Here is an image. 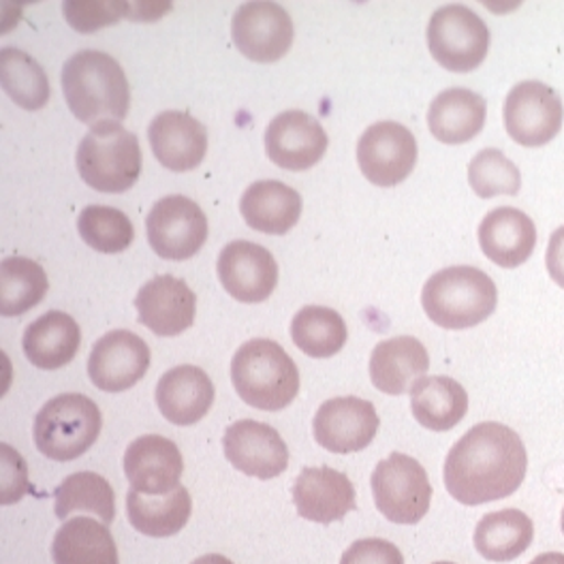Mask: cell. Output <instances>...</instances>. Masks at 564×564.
Here are the masks:
<instances>
[{
    "label": "cell",
    "mask_w": 564,
    "mask_h": 564,
    "mask_svg": "<svg viewBox=\"0 0 564 564\" xmlns=\"http://www.w3.org/2000/svg\"><path fill=\"white\" fill-rule=\"evenodd\" d=\"M529 454L518 432L505 423L470 427L445 459V488L459 505L477 507L518 492L527 479Z\"/></svg>",
    "instance_id": "6da1fadb"
},
{
    "label": "cell",
    "mask_w": 564,
    "mask_h": 564,
    "mask_svg": "<svg viewBox=\"0 0 564 564\" xmlns=\"http://www.w3.org/2000/svg\"><path fill=\"white\" fill-rule=\"evenodd\" d=\"M61 84L73 116L84 124L120 122L129 113V79L120 63L106 52H75L63 67Z\"/></svg>",
    "instance_id": "7a4b0ae2"
},
{
    "label": "cell",
    "mask_w": 564,
    "mask_h": 564,
    "mask_svg": "<svg viewBox=\"0 0 564 564\" xmlns=\"http://www.w3.org/2000/svg\"><path fill=\"white\" fill-rule=\"evenodd\" d=\"M231 381L248 406L276 413L300 393V370L279 343L252 338L231 359Z\"/></svg>",
    "instance_id": "3957f363"
},
{
    "label": "cell",
    "mask_w": 564,
    "mask_h": 564,
    "mask_svg": "<svg viewBox=\"0 0 564 564\" xmlns=\"http://www.w3.org/2000/svg\"><path fill=\"white\" fill-rule=\"evenodd\" d=\"M498 291L492 279L473 265H454L423 284L422 306L443 329H468L492 317Z\"/></svg>",
    "instance_id": "277c9868"
},
{
    "label": "cell",
    "mask_w": 564,
    "mask_h": 564,
    "mask_svg": "<svg viewBox=\"0 0 564 564\" xmlns=\"http://www.w3.org/2000/svg\"><path fill=\"white\" fill-rule=\"evenodd\" d=\"M75 165L95 191L124 193L141 174L140 140L120 122L95 124L79 141Z\"/></svg>",
    "instance_id": "5b68a950"
},
{
    "label": "cell",
    "mask_w": 564,
    "mask_h": 564,
    "mask_svg": "<svg viewBox=\"0 0 564 564\" xmlns=\"http://www.w3.org/2000/svg\"><path fill=\"white\" fill-rule=\"evenodd\" d=\"M101 411L82 393H61L36 413L33 436L45 458L70 462L84 456L101 434Z\"/></svg>",
    "instance_id": "8992f818"
},
{
    "label": "cell",
    "mask_w": 564,
    "mask_h": 564,
    "mask_svg": "<svg viewBox=\"0 0 564 564\" xmlns=\"http://www.w3.org/2000/svg\"><path fill=\"white\" fill-rule=\"evenodd\" d=\"M427 47L443 69L468 73L486 61L490 29L466 4H445L430 18Z\"/></svg>",
    "instance_id": "52a82bcc"
},
{
    "label": "cell",
    "mask_w": 564,
    "mask_h": 564,
    "mask_svg": "<svg viewBox=\"0 0 564 564\" xmlns=\"http://www.w3.org/2000/svg\"><path fill=\"white\" fill-rule=\"evenodd\" d=\"M377 509L393 524H420L432 502V486L422 464L393 452L381 459L370 479Z\"/></svg>",
    "instance_id": "ba28073f"
},
{
    "label": "cell",
    "mask_w": 564,
    "mask_h": 564,
    "mask_svg": "<svg viewBox=\"0 0 564 564\" xmlns=\"http://www.w3.org/2000/svg\"><path fill=\"white\" fill-rule=\"evenodd\" d=\"M145 234L152 250L167 261L195 257L208 240V218L184 195L159 199L145 218Z\"/></svg>",
    "instance_id": "9c48e42d"
},
{
    "label": "cell",
    "mask_w": 564,
    "mask_h": 564,
    "mask_svg": "<svg viewBox=\"0 0 564 564\" xmlns=\"http://www.w3.org/2000/svg\"><path fill=\"white\" fill-rule=\"evenodd\" d=\"M502 116L511 140L527 148H541L561 133L564 107L552 86L529 79L511 88Z\"/></svg>",
    "instance_id": "30bf717a"
},
{
    "label": "cell",
    "mask_w": 564,
    "mask_h": 564,
    "mask_svg": "<svg viewBox=\"0 0 564 564\" xmlns=\"http://www.w3.org/2000/svg\"><path fill=\"white\" fill-rule=\"evenodd\" d=\"M357 163L368 182L383 188L395 186L415 170V135L404 124L393 120L375 122L357 141Z\"/></svg>",
    "instance_id": "8fae6325"
},
{
    "label": "cell",
    "mask_w": 564,
    "mask_h": 564,
    "mask_svg": "<svg viewBox=\"0 0 564 564\" xmlns=\"http://www.w3.org/2000/svg\"><path fill=\"white\" fill-rule=\"evenodd\" d=\"M231 36L248 61L276 63L291 50L295 29L279 2L252 0L234 13Z\"/></svg>",
    "instance_id": "7c38bea8"
},
{
    "label": "cell",
    "mask_w": 564,
    "mask_h": 564,
    "mask_svg": "<svg viewBox=\"0 0 564 564\" xmlns=\"http://www.w3.org/2000/svg\"><path fill=\"white\" fill-rule=\"evenodd\" d=\"M379 415L372 402L355 395L325 400L313 420L315 441L332 454H355L366 449L377 432Z\"/></svg>",
    "instance_id": "4fadbf2b"
},
{
    "label": "cell",
    "mask_w": 564,
    "mask_h": 564,
    "mask_svg": "<svg viewBox=\"0 0 564 564\" xmlns=\"http://www.w3.org/2000/svg\"><path fill=\"white\" fill-rule=\"evenodd\" d=\"M216 272L225 291L245 304L265 302L279 284V263L272 252L248 240H234L223 248Z\"/></svg>",
    "instance_id": "5bb4252c"
},
{
    "label": "cell",
    "mask_w": 564,
    "mask_h": 564,
    "mask_svg": "<svg viewBox=\"0 0 564 564\" xmlns=\"http://www.w3.org/2000/svg\"><path fill=\"white\" fill-rule=\"evenodd\" d=\"M150 368V347L129 329H113L99 338L88 357L95 388L120 393L138 386Z\"/></svg>",
    "instance_id": "9a60e30c"
},
{
    "label": "cell",
    "mask_w": 564,
    "mask_h": 564,
    "mask_svg": "<svg viewBox=\"0 0 564 564\" xmlns=\"http://www.w3.org/2000/svg\"><path fill=\"white\" fill-rule=\"evenodd\" d=\"M265 152L286 172H306L323 159L329 138L315 116L302 109L279 113L265 131Z\"/></svg>",
    "instance_id": "2e32d148"
},
{
    "label": "cell",
    "mask_w": 564,
    "mask_h": 564,
    "mask_svg": "<svg viewBox=\"0 0 564 564\" xmlns=\"http://www.w3.org/2000/svg\"><path fill=\"white\" fill-rule=\"evenodd\" d=\"M225 458L254 479H274L289 466V449L276 427L254 420L231 423L223 436Z\"/></svg>",
    "instance_id": "e0dca14e"
},
{
    "label": "cell",
    "mask_w": 564,
    "mask_h": 564,
    "mask_svg": "<svg viewBox=\"0 0 564 564\" xmlns=\"http://www.w3.org/2000/svg\"><path fill=\"white\" fill-rule=\"evenodd\" d=\"M293 505L300 518L317 524H332L355 511L351 479L329 466H308L293 484Z\"/></svg>",
    "instance_id": "ac0fdd59"
},
{
    "label": "cell",
    "mask_w": 564,
    "mask_h": 564,
    "mask_svg": "<svg viewBox=\"0 0 564 564\" xmlns=\"http://www.w3.org/2000/svg\"><path fill=\"white\" fill-rule=\"evenodd\" d=\"M148 140L156 161L170 172L195 170L208 152L206 127L186 111L167 109L154 116Z\"/></svg>",
    "instance_id": "d6986e66"
},
{
    "label": "cell",
    "mask_w": 564,
    "mask_h": 564,
    "mask_svg": "<svg viewBox=\"0 0 564 564\" xmlns=\"http://www.w3.org/2000/svg\"><path fill=\"white\" fill-rule=\"evenodd\" d=\"M135 308L141 325L156 336L172 338L193 325L197 295L182 279L163 274L141 286L135 297Z\"/></svg>",
    "instance_id": "ffe728a7"
},
{
    "label": "cell",
    "mask_w": 564,
    "mask_h": 564,
    "mask_svg": "<svg viewBox=\"0 0 564 564\" xmlns=\"http://www.w3.org/2000/svg\"><path fill=\"white\" fill-rule=\"evenodd\" d=\"M182 470L184 462L176 443L161 434L140 436L124 452V475L135 492H174Z\"/></svg>",
    "instance_id": "44dd1931"
},
{
    "label": "cell",
    "mask_w": 564,
    "mask_h": 564,
    "mask_svg": "<svg viewBox=\"0 0 564 564\" xmlns=\"http://www.w3.org/2000/svg\"><path fill=\"white\" fill-rule=\"evenodd\" d=\"M156 404L167 422L193 425L208 415L214 404V383L197 366H176L159 379Z\"/></svg>",
    "instance_id": "7402d4cb"
},
{
    "label": "cell",
    "mask_w": 564,
    "mask_h": 564,
    "mask_svg": "<svg viewBox=\"0 0 564 564\" xmlns=\"http://www.w3.org/2000/svg\"><path fill=\"white\" fill-rule=\"evenodd\" d=\"M479 245L484 254L505 270L520 268L536 247V227L527 212L496 208L479 225Z\"/></svg>",
    "instance_id": "603a6c76"
},
{
    "label": "cell",
    "mask_w": 564,
    "mask_h": 564,
    "mask_svg": "<svg viewBox=\"0 0 564 564\" xmlns=\"http://www.w3.org/2000/svg\"><path fill=\"white\" fill-rule=\"evenodd\" d=\"M430 368V355L423 343L413 336H395L383 340L370 355V381L388 393L402 395L425 377Z\"/></svg>",
    "instance_id": "cb8c5ba5"
},
{
    "label": "cell",
    "mask_w": 564,
    "mask_h": 564,
    "mask_svg": "<svg viewBox=\"0 0 564 564\" xmlns=\"http://www.w3.org/2000/svg\"><path fill=\"white\" fill-rule=\"evenodd\" d=\"M302 195L279 180L252 182L240 199L248 227L270 236H284L302 216Z\"/></svg>",
    "instance_id": "d4e9b609"
},
{
    "label": "cell",
    "mask_w": 564,
    "mask_h": 564,
    "mask_svg": "<svg viewBox=\"0 0 564 564\" xmlns=\"http://www.w3.org/2000/svg\"><path fill=\"white\" fill-rule=\"evenodd\" d=\"M488 116V104L468 88H447L434 97L427 109L430 133L443 143L458 145L475 140Z\"/></svg>",
    "instance_id": "484cf974"
},
{
    "label": "cell",
    "mask_w": 564,
    "mask_h": 564,
    "mask_svg": "<svg viewBox=\"0 0 564 564\" xmlns=\"http://www.w3.org/2000/svg\"><path fill=\"white\" fill-rule=\"evenodd\" d=\"M82 345V332L77 321L61 313L50 311L35 318L24 332V355L41 370H58L70 364Z\"/></svg>",
    "instance_id": "4316f807"
},
{
    "label": "cell",
    "mask_w": 564,
    "mask_h": 564,
    "mask_svg": "<svg viewBox=\"0 0 564 564\" xmlns=\"http://www.w3.org/2000/svg\"><path fill=\"white\" fill-rule=\"evenodd\" d=\"M193 511V498L184 486L170 494H141L129 490L127 518L131 527L154 539L172 536L186 527Z\"/></svg>",
    "instance_id": "83f0119b"
},
{
    "label": "cell",
    "mask_w": 564,
    "mask_h": 564,
    "mask_svg": "<svg viewBox=\"0 0 564 564\" xmlns=\"http://www.w3.org/2000/svg\"><path fill=\"white\" fill-rule=\"evenodd\" d=\"M534 539V524L520 509L486 513L475 529V550L490 563H511L520 558Z\"/></svg>",
    "instance_id": "f1b7e54d"
},
{
    "label": "cell",
    "mask_w": 564,
    "mask_h": 564,
    "mask_svg": "<svg viewBox=\"0 0 564 564\" xmlns=\"http://www.w3.org/2000/svg\"><path fill=\"white\" fill-rule=\"evenodd\" d=\"M411 411L432 432L454 430L468 413V393L449 377H423L411 388Z\"/></svg>",
    "instance_id": "f546056e"
},
{
    "label": "cell",
    "mask_w": 564,
    "mask_h": 564,
    "mask_svg": "<svg viewBox=\"0 0 564 564\" xmlns=\"http://www.w3.org/2000/svg\"><path fill=\"white\" fill-rule=\"evenodd\" d=\"M54 564H120L111 532L93 518L65 522L52 543Z\"/></svg>",
    "instance_id": "4dcf8cb0"
},
{
    "label": "cell",
    "mask_w": 564,
    "mask_h": 564,
    "mask_svg": "<svg viewBox=\"0 0 564 564\" xmlns=\"http://www.w3.org/2000/svg\"><path fill=\"white\" fill-rule=\"evenodd\" d=\"M347 323L334 308L304 306L291 321V338L308 357L327 359L347 345Z\"/></svg>",
    "instance_id": "1f68e13d"
},
{
    "label": "cell",
    "mask_w": 564,
    "mask_h": 564,
    "mask_svg": "<svg viewBox=\"0 0 564 564\" xmlns=\"http://www.w3.org/2000/svg\"><path fill=\"white\" fill-rule=\"evenodd\" d=\"M47 293L45 270L26 257H9L0 263V315L20 317L35 308Z\"/></svg>",
    "instance_id": "d6a6232c"
},
{
    "label": "cell",
    "mask_w": 564,
    "mask_h": 564,
    "mask_svg": "<svg viewBox=\"0 0 564 564\" xmlns=\"http://www.w3.org/2000/svg\"><path fill=\"white\" fill-rule=\"evenodd\" d=\"M56 518L67 520L70 513H95L104 524L116 518V498L106 477L97 473H73L54 492Z\"/></svg>",
    "instance_id": "836d02e7"
},
{
    "label": "cell",
    "mask_w": 564,
    "mask_h": 564,
    "mask_svg": "<svg viewBox=\"0 0 564 564\" xmlns=\"http://www.w3.org/2000/svg\"><path fill=\"white\" fill-rule=\"evenodd\" d=\"M0 82L9 99L29 111L41 109L50 101L45 70L33 56L18 47H4L0 52Z\"/></svg>",
    "instance_id": "e575fe53"
},
{
    "label": "cell",
    "mask_w": 564,
    "mask_h": 564,
    "mask_svg": "<svg viewBox=\"0 0 564 564\" xmlns=\"http://www.w3.org/2000/svg\"><path fill=\"white\" fill-rule=\"evenodd\" d=\"M77 231L88 247L106 254L127 250L135 238L129 216L111 206H86L77 216Z\"/></svg>",
    "instance_id": "d590c367"
},
{
    "label": "cell",
    "mask_w": 564,
    "mask_h": 564,
    "mask_svg": "<svg viewBox=\"0 0 564 564\" xmlns=\"http://www.w3.org/2000/svg\"><path fill=\"white\" fill-rule=\"evenodd\" d=\"M468 182L477 197L492 199L498 195H518L522 188V174L513 161L500 150L486 148L468 165Z\"/></svg>",
    "instance_id": "8d00e7d4"
},
{
    "label": "cell",
    "mask_w": 564,
    "mask_h": 564,
    "mask_svg": "<svg viewBox=\"0 0 564 564\" xmlns=\"http://www.w3.org/2000/svg\"><path fill=\"white\" fill-rule=\"evenodd\" d=\"M63 13L79 33H93L120 20H135L138 2L122 0H67Z\"/></svg>",
    "instance_id": "74e56055"
},
{
    "label": "cell",
    "mask_w": 564,
    "mask_h": 564,
    "mask_svg": "<svg viewBox=\"0 0 564 564\" xmlns=\"http://www.w3.org/2000/svg\"><path fill=\"white\" fill-rule=\"evenodd\" d=\"M340 564H404V556L386 539H359L343 554Z\"/></svg>",
    "instance_id": "f35d334b"
},
{
    "label": "cell",
    "mask_w": 564,
    "mask_h": 564,
    "mask_svg": "<svg viewBox=\"0 0 564 564\" xmlns=\"http://www.w3.org/2000/svg\"><path fill=\"white\" fill-rule=\"evenodd\" d=\"M545 265L552 281L564 289V225L550 238V247L545 252Z\"/></svg>",
    "instance_id": "ab89813d"
},
{
    "label": "cell",
    "mask_w": 564,
    "mask_h": 564,
    "mask_svg": "<svg viewBox=\"0 0 564 564\" xmlns=\"http://www.w3.org/2000/svg\"><path fill=\"white\" fill-rule=\"evenodd\" d=\"M530 564H564V554H561V552H547V554L536 556Z\"/></svg>",
    "instance_id": "60d3db41"
},
{
    "label": "cell",
    "mask_w": 564,
    "mask_h": 564,
    "mask_svg": "<svg viewBox=\"0 0 564 564\" xmlns=\"http://www.w3.org/2000/svg\"><path fill=\"white\" fill-rule=\"evenodd\" d=\"M191 564H234L227 556H223V554H206V556H202V558H197V561H193Z\"/></svg>",
    "instance_id": "b9f144b4"
},
{
    "label": "cell",
    "mask_w": 564,
    "mask_h": 564,
    "mask_svg": "<svg viewBox=\"0 0 564 564\" xmlns=\"http://www.w3.org/2000/svg\"><path fill=\"white\" fill-rule=\"evenodd\" d=\"M561 529H563V534H564V509H563V518H561Z\"/></svg>",
    "instance_id": "7bdbcfd3"
},
{
    "label": "cell",
    "mask_w": 564,
    "mask_h": 564,
    "mask_svg": "<svg viewBox=\"0 0 564 564\" xmlns=\"http://www.w3.org/2000/svg\"><path fill=\"white\" fill-rule=\"evenodd\" d=\"M434 564H456V563H434Z\"/></svg>",
    "instance_id": "ee69618b"
}]
</instances>
